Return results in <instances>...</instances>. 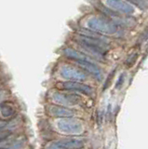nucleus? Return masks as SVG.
<instances>
[{"label": "nucleus", "instance_id": "1", "mask_svg": "<svg viewBox=\"0 0 148 149\" xmlns=\"http://www.w3.org/2000/svg\"><path fill=\"white\" fill-rule=\"evenodd\" d=\"M77 41L80 46L96 56H104L106 52V45L103 41L94 38V37H90L89 36H79L77 37Z\"/></svg>", "mask_w": 148, "mask_h": 149}, {"label": "nucleus", "instance_id": "2", "mask_svg": "<svg viewBox=\"0 0 148 149\" xmlns=\"http://www.w3.org/2000/svg\"><path fill=\"white\" fill-rule=\"evenodd\" d=\"M88 27L90 30L96 32L104 33V34H114L117 31V28L112 22L101 18H91L88 22Z\"/></svg>", "mask_w": 148, "mask_h": 149}, {"label": "nucleus", "instance_id": "3", "mask_svg": "<svg viewBox=\"0 0 148 149\" xmlns=\"http://www.w3.org/2000/svg\"><path fill=\"white\" fill-rule=\"evenodd\" d=\"M58 129L62 132L68 134H80L83 132V125L76 119L63 118L58 121Z\"/></svg>", "mask_w": 148, "mask_h": 149}, {"label": "nucleus", "instance_id": "4", "mask_svg": "<svg viewBox=\"0 0 148 149\" xmlns=\"http://www.w3.org/2000/svg\"><path fill=\"white\" fill-rule=\"evenodd\" d=\"M57 88H59L60 90L63 91H76L80 92L83 94L86 95H91L93 91L92 88L80 82H76V81H66V82H60L57 84Z\"/></svg>", "mask_w": 148, "mask_h": 149}, {"label": "nucleus", "instance_id": "5", "mask_svg": "<svg viewBox=\"0 0 148 149\" xmlns=\"http://www.w3.org/2000/svg\"><path fill=\"white\" fill-rule=\"evenodd\" d=\"M84 146V141L79 139H66L50 143L47 149H80Z\"/></svg>", "mask_w": 148, "mask_h": 149}, {"label": "nucleus", "instance_id": "6", "mask_svg": "<svg viewBox=\"0 0 148 149\" xmlns=\"http://www.w3.org/2000/svg\"><path fill=\"white\" fill-rule=\"evenodd\" d=\"M61 76L68 79V80H74V81H83L87 78V74L85 72L81 71L80 69L76 68L74 66H70V65H64L61 68L60 71Z\"/></svg>", "mask_w": 148, "mask_h": 149}, {"label": "nucleus", "instance_id": "7", "mask_svg": "<svg viewBox=\"0 0 148 149\" xmlns=\"http://www.w3.org/2000/svg\"><path fill=\"white\" fill-rule=\"evenodd\" d=\"M51 100L54 102L64 105H74L79 104L81 98L76 94H68V93L53 92L51 94Z\"/></svg>", "mask_w": 148, "mask_h": 149}, {"label": "nucleus", "instance_id": "8", "mask_svg": "<svg viewBox=\"0 0 148 149\" xmlns=\"http://www.w3.org/2000/svg\"><path fill=\"white\" fill-rule=\"evenodd\" d=\"M48 113L55 118H71L75 116V112L65 106L49 105L48 106Z\"/></svg>", "mask_w": 148, "mask_h": 149}, {"label": "nucleus", "instance_id": "9", "mask_svg": "<svg viewBox=\"0 0 148 149\" xmlns=\"http://www.w3.org/2000/svg\"><path fill=\"white\" fill-rule=\"evenodd\" d=\"M106 4L108 6H111V8H113L115 9L124 12V13H132L133 12V8L131 5H129V2L126 1H120V0H110V1H106Z\"/></svg>", "mask_w": 148, "mask_h": 149}, {"label": "nucleus", "instance_id": "10", "mask_svg": "<svg viewBox=\"0 0 148 149\" xmlns=\"http://www.w3.org/2000/svg\"><path fill=\"white\" fill-rule=\"evenodd\" d=\"M76 63L79 65L80 68L84 69L86 72L91 74L92 76H94L96 78L101 77V70L92 62H90V61H77Z\"/></svg>", "mask_w": 148, "mask_h": 149}, {"label": "nucleus", "instance_id": "11", "mask_svg": "<svg viewBox=\"0 0 148 149\" xmlns=\"http://www.w3.org/2000/svg\"><path fill=\"white\" fill-rule=\"evenodd\" d=\"M63 53L67 58L76 61V62H77V61H90V62H91V60L90 59L89 56H87L84 53H81L79 51L71 49V48L64 49Z\"/></svg>", "mask_w": 148, "mask_h": 149}, {"label": "nucleus", "instance_id": "12", "mask_svg": "<svg viewBox=\"0 0 148 149\" xmlns=\"http://www.w3.org/2000/svg\"><path fill=\"white\" fill-rule=\"evenodd\" d=\"M0 111H1L3 118H11L16 112L15 108L11 104H2L0 106Z\"/></svg>", "mask_w": 148, "mask_h": 149}, {"label": "nucleus", "instance_id": "13", "mask_svg": "<svg viewBox=\"0 0 148 149\" xmlns=\"http://www.w3.org/2000/svg\"><path fill=\"white\" fill-rule=\"evenodd\" d=\"M137 58H138V53L137 52H135V53H133V54H131L129 57L127 59V61H126V65L128 67H131L132 65L136 63V61H137Z\"/></svg>", "mask_w": 148, "mask_h": 149}, {"label": "nucleus", "instance_id": "14", "mask_svg": "<svg viewBox=\"0 0 148 149\" xmlns=\"http://www.w3.org/2000/svg\"><path fill=\"white\" fill-rule=\"evenodd\" d=\"M11 132L8 130H1L0 132V143L2 142H6V140L10 136Z\"/></svg>", "mask_w": 148, "mask_h": 149}, {"label": "nucleus", "instance_id": "15", "mask_svg": "<svg viewBox=\"0 0 148 149\" xmlns=\"http://www.w3.org/2000/svg\"><path fill=\"white\" fill-rule=\"evenodd\" d=\"M8 125H10V122H8V121L0 120V132H1V130H5Z\"/></svg>", "mask_w": 148, "mask_h": 149}, {"label": "nucleus", "instance_id": "16", "mask_svg": "<svg viewBox=\"0 0 148 149\" xmlns=\"http://www.w3.org/2000/svg\"><path fill=\"white\" fill-rule=\"evenodd\" d=\"M115 71H113L112 73L110 74V77H108V78H107V80H106V82H105V85H104V88H107L110 84H111V80H112V78L114 77V74H115Z\"/></svg>", "mask_w": 148, "mask_h": 149}, {"label": "nucleus", "instance_id": "17", "mask_svg": "<svg viewBox=\"0 0 148 149\" xmlns=\"http://www.w3.org/2000/svg\"><path fill=\"white\" fill-rule=\"evenodd\" d=\"M124 78H125V76H124V74H121V76L119 77L118 81L117 82V85H115V88H119L120 87H121V85L123 84V81H124Z\"/></svg>", "mask_w": 148, "mask_h": 149}, {"label": "nucleus", "instance_id": "18", "mask_svg": "<svg viewBox=\"0 0 148 149\" xmlns=\"http://www.w3.org/2000/svg\"><path fill=\"white\" fill-rule=\"evenodd\" d=\"M0 149H10V148H8V147H0Z\"/></svg>", "mask_w": 148, "mask_h": 149}]
</instances>
